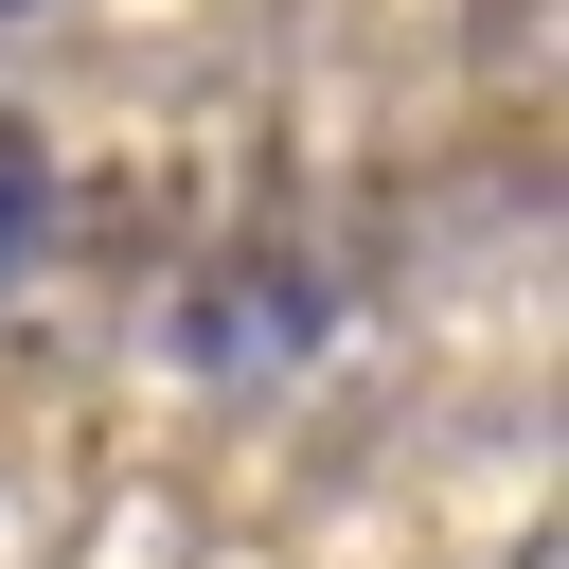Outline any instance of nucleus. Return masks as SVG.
<instances>
[{
  "mask_svg": "<svg viewBox=\"0 0 569 569\" xmlns=\"http://www.w3.org/2000/svg\"><path fill=\"white\" fill-rule=\"evenodd\" d=\"M36 213H53V196H36V142H18V124H0V284H18V267H36Z\"/></svg>",
  "mask_w": 569,
  "mask_h": 569,
  "instance_id": "nucleus-1",
  "label": "nucleus"
},
{
  "mask_svg": "<svg viewBox=\"0 0 569 569\" xmlns=\"http://www.w3.org/2000/svg\"><path fill=\"white\" fill-rule=\"evenodd\" d=\"M0 18H18V0H0Z\"/></svg>",
  "mask_w": 569,
  "mask_h": 569,
  "instance_id": "nucleus-2",
  "label": "nucleus"
}]
</instances>
